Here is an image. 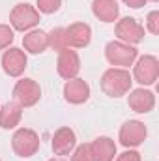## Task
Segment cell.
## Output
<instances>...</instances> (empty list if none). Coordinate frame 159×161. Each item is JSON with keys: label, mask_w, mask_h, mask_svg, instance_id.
<instances>
[{"label": "cell", "mask_w": 159, "mask_h": 161, "mask_svg": "<svg viewBox=\"0 0 159 161\" xmlns=\"http://www.w3.org/2000/svg\"><path fill=\"white\" fill-rule=\"evenodd\" d=\"M116 161H142L140 159V154L137 152V150H125L123 154H120L118 158H116Z\"/></svg>", "instance_id": "24"}, {"label": "cell", "mask_w": 159, "mask_h": 161, "mask_svg": "<svg viewBox=\"0 0 159 161\" xmlns=\"http://www.w3.org/2000/svg\"><path fill=\"white\" fill-rule=\"evenodd\" d=\"M90 97V86L84 79H69L64 84V99L71 105H82Z\"/></svg>", "instance_id": "14"}, {"label": "cell", "mask_w": 159, "mask_h": 161, "mask_svg": "<svg viewBox=\"0 0 159 161\" xmlns=\"http://www.w3.org/2000/svg\"><path fill=\"white\" fill-rule=\"evenodd\" d=\"M159 77V60L154 54H144L137 60L133 69V79L142 86L154 84Z\"/></svg>", "instance_id": "7"}, {"label": "cell", "mask_w": 159, "mask_h": 161, "mask_svg": "<svg viewBox=\"0 0 159 161\" xmlns=\"http://www.w3.org/2000/svg\"><path fill=\"white\" fill-rule=\"evenodd\" d=\"M139 56V51L135 49V45H127L123 41H109L105 45V58L111 66L114 68H129L133 66V62L137 60Z\"/></svg>", "instance_id": "2"}, {"label": "cell", "mask_w": 159, "mask_h": 161, "mask_svg": "<svg viewBox=\"0 0 159 161\" xmlns=\"http://www.w3.org/2000/svg\"><path fill=\"white\" fill-rule=\"evenodd\" d=\"M23 47H25V51L30 53V54H40V53H43V51L49 47V45H47V32L38 30V28L28 30V32L25 34V38H23Z\"/></svg>", "instance_id": "18"}, {"label": "cell", "mask_w": 159, "mask_h": 161, "mask_svg": "<svg viewBox=\"0 0 159 161\" xmlns=\"http://www.w3.org/2000/svg\"><path fill=\"white\" fill-rule=\"evenodd\" d=\"M40 135L30 127H19L11 137V148L19 158H32L40 150Z\"/></svg>", "instance_id": "3"}, {"label": "cell", "mask_w": 159, "mask_h": 161, "mask_svg": "<svg viewBox=\"0 0 159 161\" xmlns=\"http://www.w3.org/2000/svg\"><path fill=\"white\" fill-rule=\"evenodd\" d=\"M26 64H28V58L23 49L8 47V51H4L2 54V69L9 77H21L26 69Z\"/></svg>", "instance_id": "9"}, {"label": "cell", "mask_w": 159, "mask_h": 161, "mask_svg": "<svg viewBox=\"0 0 159 161\" xmlns=\"http://www.w3.org/2000/svg\"><path fill=\"white\" fill-rule=\"evenodd\" d=\"M47 45H49L52 51H56V53H60V51L68 49L64 28H52V30L47 34Z\"/></svg>", "instance_id": "19"}, {"label": "cell", "mask_w": 159, "mask_h": 161, "mask_svg": "<svg viewBox=\"0 0 159 161\" xmlns=\"http://www.w3.org/2000/svg\"><path fill=\"white\" fill-rule=\"evenodd\" d=\"M13 99L19 103L23 109L25 107H34L41 99V88L34 79H21L13 86Z\"/></svg>", "instance_id": "6"}, {"label": "cell", "mask_w": 159, "mask_h": 161, "mask_svg": "<svg viewBox=\"0 0 159 161\" xmlns=\"http://www.w3.org/2000/svg\"><path fill=\"white\" fill-rule=\"evenodd\" d=\"M150 2H157V0H150Z\"/></svg>", "instance_id": "27"}, {"label": "cell", "mask_w": 159, "mask_h": 161, "mask_svg": "<svg viewBox=\"0 0 159 161\" xmlns=\"http://www.w3.org/2000/svg\"><path fill=\"white\" fill-rule=\"evenodd\" d=\"M0 161H2V159H0Z\"/></svg>", "instance_id": "28"}, {"label": "cell", "mask_w": 159, "mask_h": 161, "mask_svg": "<svg viewBox=\"0 0 159 161\" xmlns=\"http://www.w3.org/2000/svg\"><path fill=\"white\" fill-rule=\"evenodd\" d=\"M114 34H116L118 41H123L127 45H139L144 40V26L139 25L133 17H123V19L116 21Z\"/></svg>", "instance_id": "8"}, {"label": "cell", "mask_w": 159, "mask_h": 161, "mask_svg": "<svg viewBox=\"0 0 159 161\" xmlns=\"http://www.w3.org/2000/svg\"><path fill=\"white\" fill-rule=\"evenodd\" d=\"M148 137V129L144 125V122L140 120H127L123 122V125L120 127L118 141L122 146L125 148H137L140 146Z\"/></svg>", "instance_id": "5"}, {"label": "cell", "mask_w": 159, "mask_h": 161, "mask_svg": "<svg viewBox=\"0 0 159 161\" xmlns=\"http://www.w3.org/2000/svg\"><path fill=\"white\" fill-rule=\"evenodd\" d=\"M125 6H129V8H133V9H139V8H142L148 0H122Z\"/></svg>", "instance_id": "25"}, {"label": "cell", "mask_w": 159, "mask_h": 161, "mask_svg": "<svg viewBox=\"0 0 159 161\" xmlns=\"http://www.w3.org/2000/svg\"><path fill=\"white\" fill-rule=\"evenodd\" d=\"M64 32H66V43L69 49L88 47L92 41V28L86 23H73L68 28H64Z\"/></svg>", "instance_id": "13"}, {"label": "cell", "mask_w": 159, "mask_h": 161, "mask_svg": "<svg viewBox=\"0 0 159 161\" xmlns=\"http://www.w3.org/2000/svg\"><path fill=\"white\" fill-rule=\"evenodd\" d=\"M60 6H62V0H36V9L40 13H47V15L58 11Z\"/></svg>", "instance_id": "21"}, {"label": "cell", "mask_w": 159, "mask_h": 161, "mask_svg": "<svg viewBox=\"0 0 159 161\" xmlns=\"http://www.w3.org/2000/svg\"><path fill=\"white\" fill-rule=\"evenodd\" d=\"M127 105H129L131 111H135L139 114H146V113L154 111L156 96H154V92H150L146 88H135V90H129Z\"/></svg>", "instance_id": "12"}, {"label": "cell", "mask_w": 159, "mask_h": 161, "mask_svg": "<svg viewBox=\"0 0 159 161\" xmlns=\"http://www.w3.org/2000/svg\"><path fill=\"white\" fill-rule=\"evenodd\" d=\"M49 161H66V159H64L62 156H56V158H51V159H49Z\"/></svg>", "instance_id": "26"}, {"label": "cell", "mask_w": 159, "mask_h": 161, "mask_svg": "<svg viewBox=\"0 0 159 161\" xmlns=\"http://www.w3.org/2000/svg\"><path fill=\"white\" fill-rule=\"evenodd\" d=\"M90 150L94 161H114L116 156V144L111 137H97L90 142Z\"/></svg>", "instance_id": "16"}, {"label": "cell", "mask_w": 159, "mask_h": 161, "mask_svg": "<svg viewBox=\"0 0 159 161\" xmlns=\"http://www.w3.org/2000/svg\"><path fill=\"white\" fill-rule=\"evenodd\" d=\"M15 40V34H13V28L9 25H0V51L8 49Z\"/></svg>", "instance_id": "22"}, {"label": "cell", "mask_w": 159, "mask_h": 161, "mask_svg": "<svg viewBox=\"0 0 159 161\" xmlns=\"http://www.w3.org/2000/svg\"><path fill=\"white\" fill-rule=\"evenodd\" d=\"M133 77L123 68H111L101 75V90L109 97H122L131 90Z\"/></svg>", "instance_id": "1"}, {"label": "cell", "mask_w": 159, "mask_h": 161, "mask_svg": "<svg viewBox=\"0 0 159 161\" xmlns=\"http://www.w3.org/2000/svg\"><path fill=\"white\" fill-rule=\"evenodd\" d=\"M40 23V11L30 4H17L9 13V25L13 30L28 32Z\"/></svg>", "instance_id": "4"}, {"label": "cell", "mask_w": 159, "mask_h": 161, "mask_svg": "<svg viewBox=\"0 0 159 161\" xmlns=\"http://www.w3.org/2000/svg\"><path fill=\"white\" fill-rule=\"evenodd\" d=\"M56 71L62 79L69 80L75 79L80 71V58L77 54V51L73 49H64L58 53V60H56Z\"/></svg>", "instance_id": "10"}, {"label": "cell", "mask_w": 159, "mask_h": 161, "mask_svg": "<svg viewBox=\"0 0 159 161\" xmlns=\"http://www.w3.org/2000/svg\"><path fill=\"white\" fill-rule=\"evenodd\" d=\"M146 30L150 32V34H159V11H150L148 13V17H146Z\"/></svg>", "instance_id": "23"}, {"label": "cell", "mask_w": 159, "mask_h": 161, "mask_svg": "<svg viewBox=\"0 0 159 161\" xmlns=\"http://www.w3.org/2000/svg\"><path fill=\"white\" fill-rule=\"evenodd\" d=\"M75 146H77V135L71 127L64 125L54 131L52 141H51V148H52L54 156H69Z\"/></svg>", "instance_id": "11"}, {"label": "cell", "mask_w": 159, "mask_h": 161, "mask_svg": "<svg viewBox=\"0 0 159 161\" xmlns=\"http://www.w3.org/2000/svg\"><path fill=\"white\" fill-rule=\"evenodd\" d=\"M71 161H94L92 150H90V142L75 146L73 152H71Z\"/></svg>", "instance_id": "20"}, {"label": "cell", "mask_w": 159, "mask_h": 161, "mask_svg": "<svg viewBox=\"0 0 159 161\" xmlns=\"http://www.w3.org/2000/svg\"><path fill=\"white\" fill-rule=\"evenodd\" d=\"M92 13L101 23H114L120 17V6L116 0H94Z\"/></svg>", "instance_id": "15"}, {"label": "cell", "mask_w": 159, "mask_h": 161, "mask_svg": "<svg viewBox=\"0 0 159 161\" xmlns=\"http://www.w3.org/2000/svg\"><path fill=\"white\" fill-rule=\"evenodd\" d=\"M23 118V107L15 101H8L0 107V127L2 129H15Z\"/></svg>", "instance_id": "17"}]
</instances>
